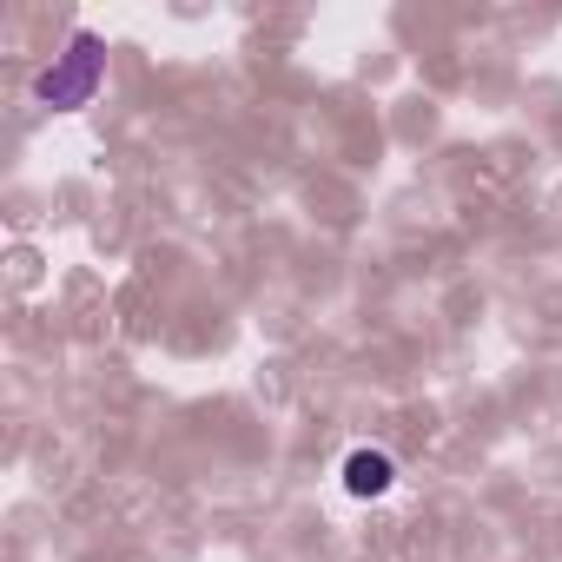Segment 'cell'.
I'll list each match as a JSON object with an SVG mask.
<instances>
[{"label":"cell","instance_id":"obj_1","mask_svg":"<svg viewBox=\"0 0 562 562\" xmlns=\"http://www.w3.org/2000/svg\"><path fill=\"white\" fill-rule=\"evenodd\" d=\"M100 80H106V41L80 27V34L67 41V54H54V67L34 80V100H41L47 113H80V106H93Z\"/></svg>","mask_w":562,"mask_h":562},{"label":"cell","instance_id":"obj_2","mask_svg":"<svg viewBox=\"0 0 562 562\" xmlns=\"http://www.w3.org/2000/svg\"><path fill=\"white\" fill-rule=\"evenodd\" d=\"M345 490L351 496H391L397 490V463L384 450H351L345 457Z\"/></svg>","mask_w":562,"mask_h":562}]
</instances>
